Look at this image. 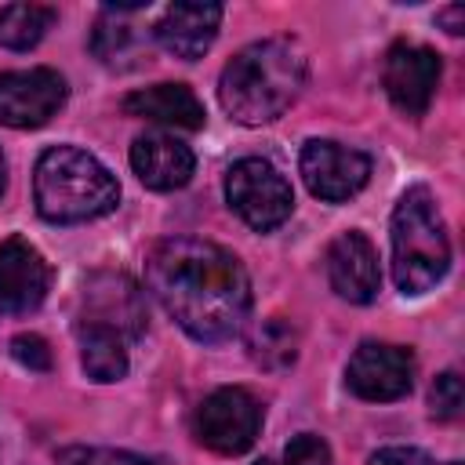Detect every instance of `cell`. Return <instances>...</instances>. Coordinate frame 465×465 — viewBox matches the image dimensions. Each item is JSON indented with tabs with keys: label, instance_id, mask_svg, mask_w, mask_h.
I'll list each match as a JSON object with an SVG mask.
<instances>
[{
	"label": "cell",
	"instance_id": "cb8c5ba5",
	"mask_svg": "<svg viewBox=\"0 0 465 465\" xmlns=\"http://www.w3.org/2000/svg\"><path fill=\"white\" fill-rule=\"evenodd\" d=\"M11 356L29 371H51V349L40 334H15L11 338Z\"/></svg>",
	"mask_w": 465,
	"mask_h": 465
},
{
	"label": "cell",
	"instance_id": "8fae6325",
	"mask_svg": "<svg viewBox=\"0 0 465 465\" xmlns=\"http://www.w3.org/2000/svg\"><path fill=\"white\" fill-rule=\"evenodd\" d=\"M51 287V269L33 243L11 236L0 243V312L25 316L44 305Z\"/></svg>",
	"mask_w": 465,
	"mask_h": 465
},
{
	"label": "cell",
	"instance_id": "277c9868",
	"mask_svg": "<svg viewBox=\"0 0 465 465\" xmlns=\"http://www.w3.org/2000/svg\"><path fill=\"white\" fill-rule=\"evenodd\" d=\"M450 265V240L425 185H411L392 211V280L403 294L432 291Z\"/></svg>",
	"mask_w": 465,
	"mask_h": 465
},
{
	"label": "cell",
	"instance_id": "ac0fdd59",
	"mask_svg": "<svg viewBox=\"0 0 465 465\" xmlns=\"http://www.w3.org/2000/svg\"><path fill=\"white\" fill-rule=\"evenodd\" d=\"M80 363L91 381H120L127 374V338L105 323H76Z\"/></svg>",
	"mask_w": 465,
	"mask_h": 465
},
{
	"label": "cell",
	"instance_id": "30bf717a",
	"mask_svg": "<svg viewBox=\"0 0 465 465\" xmlns=\"http://www.w3.org/2000/svg\"><path fill=\"white\" fill-rule=\"evenodd\" d=\"M440 73H443V62L432 47L392 44L385 54V65H381V84H385L389 102L400 113L421 116L429 109L436 87H440Z\"/></svg>",
	"mask_w": 465,
	"mask_h": 465
},
{
	"label": "cell",
	"instance_id": "ffe728a7",
	"mask_svg": "<svg viewBox=\"0 0 465 465\" xmlns=\"http://www.w3.org/2000/svg\"><path fill=\"white\" fill-rule=\"evenodd\" d=\"M58 11L47 4H7L0 7V44L11 51H29L54 25Z\"/></svg>",
	"mask_w": 465,
	"mask_h": 465
},
{
	"label": "cell",
	"instance_id": "4fadbf2b",
	"mask_svg": "<svg viewBox=\"0 0 465 465\" xmlns=\"http://www.w3.org/2000/svg\"><path fill=\"white\" fill-rule=\"evenodd\" d=\"M327 280H331L334 294L352 302V305L374 302V294L381 287V269H378L374 243L356 229L334 236L331 247H327Z\"/></svg>",
	"mask_w": 465,
	"mask_h": 465
},
{
	"label": "cell",
	"instance_id": "ba28073f",
	"mask_svg": "<svg viewBox=\"0 0 465 465\" xmlns=\"http://www.w3.org/2000/svg\"><path fill=\"white\" fill-rule=\"evenodd\" d=\"M345 385L371 403H389L411 392L414 385V356L403 345L389 341H363L349 367H345Z\"/></svg>",
	"mask_w": 465,
	"mask_h": 465
},
{
	"label": "cell",
	"instance_id": "e0dca14e",
	"mask_svg": "<svg viewBox=\"0 0 465 465\" xmlns=\"http://www.w3.org/2000/svg\"><path fill=\"white\" fill-rule=\"evenodd\" d=\"M124 113L142 116V120H156V124H171V127H185V131H196L207 120L200 98L185 84H153V87L131 91L124 98Z\"/></svg>",
	"mask_w": 465,
	"mask_h": 465
},
{
	"label": "cell",
	"instance_id": "d6986e66",
	"mask_svg": "<svg viewBox=\"0 0 465 465\" xmlns=\"http://www.w3.org/2000/svg\"><path fill=\"white\" fill-rule=\"evenodd\" d=\"M247 352L265 371H287L298 360V331L283 316H265L247 334Z\"/></svg>",
	"mask_w": 465,
	"mask_h": 465
},
{
	"label": "cell",
	"instance_id": "4316f807",
	"mask_svg": "<svg viewBox=\"0 0 465 465\" xmlns=\"http://www.w3.org/2000/svg\"><path fill=\"white\" fill-rule=\"evenodd\" d=\"M4 185H7V163H4V153H0V193H4Z\"/></svg>",
	"mask_w": 465,
	"mask_h": 465
},
{
	"label": "cell",
	"instance_id": "484cf974",
	"mask_svg": "<svg viewBox=\"0 0 465 465\" xmlns=\"http://www.w3.org/2000/svg\"><path fill=\"white\" fill-rule=\"evenodd\" d=\"M436 18L447 25V33H450V36H458V33L465 29V7H461V4H450V7L436 11Z\"/></svg>",
	"mask_w": 465,
	"mask_h": 465
},
{
	"label": "cell",
	"instance_id": "52a82bcc",
	"mask_svg": "<svg viewBox=\"0 0 465 465\" xmlns=\"http://www.w3.org/2000/svg\"><path fill=\"white\" fill-rule=\"evenodd\" d=\"M298 167H302V178H305L309 193L327 200V203H341V200L356 196L371 178L367 153L349 149L341 142H327V138L305 142L302 156H298Z\"/></svg>",
	"mask_w": 465,
	"mask_h": 465
},
{
	"label": "cell",
	"instance_id": "5b68a950",
	"mask_svg": "<svg viewBox=\"0 0 465 465\" xmlns=\"http://www.w3.org/2000/svg\"><path fill=\"white\" fill-rule=\"evenodd\" d=\"M225 200L229 207L258 232H269L291 218L294 193L276 163L262 156H243L225 171Z\"/></svg>",
	"mask_w": 465,
	"mask_h": 465
},
{
	"label": "cell",
	"instance_id": "6da1fadb",
	"mask_svg": "<svg viewBox=\"0 0 465 465\" xmlns=\"http://www.w3.org/2000/svg\"><path fill=\"white\" fill-rule=\"evenodd\" d=\"M145 283L167 316L196 341H232L251 312V280L240 258L211 240H160L145 258Z\"/></svg>",
	"mask_w": 465,
	"mask_h": 465
},
{
	"label": "cell",
	"instance_id": "2e32d148",
	"mask_svg": "<svg viewBox=\"0 0 465 465\" xmlns=\"http://www.w3.org/2000/svg\"><path fill=\"white\" fill-rule=\"evenodd\" d=\"M218 25H222V7L218 4H171L156 18L153 36L167 54L193 62L214 44Z\"/></svg>",
	"mask_w": 465,
	"mask_h": 465
},
{
	"label": "cell",
	"instance_id": "83f0119b",
	"mask_svg": "<svg viewBox=\"0 0 465 465\" xmlns=\"http://www.w3.org/2000/svg\"><path fill=\"white\" fill-rule=\"evenodd\" d=\"M254 465H276V461H269V458H262V461H254Z\"/></svg>",
	"mask_w": 465,
	"mask_h": 465
},
{
	"label": "cell",
	"instance_id": "7a4b0ae2",
	"mask_svg": "<svg viewBox=\"0 0 465 465\" xmlns=\"http://www.w3.org/2000/svg\"><path fill=\"white\" fill-rule=\"evenodd\" d=\"M309 76L305 51L287 36L254 40L229 58L218 80L222 109L247 127L283 116L302 94Z\"/></svg>",
	"mask_w": 465,
	"mask_h": 465
},
{
	"label": "cell",
	"instance_id": "7402d4cb",
	"mask_svg": "<svg viewBox=\"0 0 465 465\" xmlns=\"http://www.w3.org/2000/svg\"><path fill=\"white\" fill-rule=\"evenodd\" d=\"M461 403H465V389H461V378L454 371H443L432 389H429V411L436 421H454L461 414Z\"/></svg>",
	"mask_w": 465,
	"mask_h": 465
},
{
	"label": "cell",
	"instance_id": "603a6c76",
	"mask_svg": "<svg viewBox=\"0 0 465 465\" xmlns=\"http://www.w3.org/2000/svg\"><path fill=\"white\" fill-rule=\"evenodd\" d=\"M283 465H331V447L320 436L302 432L283 447Z\"/></svg>",
	"mask_w": 465,
	"mask_h": 465
},
{
	"label": "cell",
	"instance_id": "7c38bea8",
	"mask_svg": "<svg viewBox=\"0 0 465 465\" xmlns=\"http://www.w3.org/2000/svg\"><path fill=\"white\" fill-rule=\"evenodd\" d=\"M149 7V0L131 4H109L91 33V51L109 69H138L149 62V33L142 29L138 15Z\"/></svg>",
	"mask_w": 465,
	"mask_h": 465
},
{
	"label": "cell",
	"instance_id": "9a60e30c",
	"mask_svg": "<svg viewBox=\"0 0 465 465\" xmlns=\"http://www.w3.org/2000/svg\"><path fill=\"white\" fill-rule=\"evenodd\" d=\"M131 167L138 174V182L145 189H156V193H171V189H182L189 178H193V167H196V156L185 142H178L174 134H163V131H145L134 138L131 145Z\"/></svg>",
	"mask_w": 465,
	"mask_h": 465
},
{
	"label": "cell",
	"instance_id": "44dd1931",
	"mask_svg": "<svg viewBox=\"0 0 465 465\" xmlns=\"http://www.w3.org/2000/svg\"><path fill=\"white\" fill-rule=\"evenodd\" d=\"M54 465H167L163 458H142L116 447H65L54 454Z\"/></svg>",
	"mask_w": 465,
	"mask_h": 465
},
{
	"label": "cell",
	"instance_id": "f1b7e54d",
	"mask_svg": "<svg viewBox=\"0 0 465 465\" xmlns=\"http://www.w3.org/2000/svg\"><path fill=\"white\" fill-rule=\"evenodd\" d=\"M447 465H461V461H447Z\"/></svg>",
	"mask_w": 465,
	"mask_h": 465
},
{
	"label": "cell",
	"instance_id": "3957f363",
	"mask_svg": "<svg viewBox=\"0 0 465 465\" xmlns=\"http://www.w3.org/2000/svg\"><path fill=\"white\" fill-rule=\"evenodd\" d=\"M33 196L40 218L54 225H76L109 214L120 203V182L91 153L76 145H51L36 160Z\"/></svg>",
	"mask_w": 465,
	"mask_h": 465
},
{
	"label": "cell",
	"instance_id": "9c48e42d",
	"mask_svg": "<svg viewBox=\"0 0 465 465\" xmlns=\"http://www.w3.org/2000/svg\"><path fill=\"white\" fill-rule=\"evenodd\" d=\"M65 105V80L47 69H15L0 73V124L29 131L44 127L58 109Z\"/></svg>",
	"mask_w": 465,
	"mask_h": 465
},
{
	"label": "cell",
	"instance_id": "8992f818",
	"mask_svg": "<svg viewBox=\"0 0 465 465\" xmlns=\"http://www.w3.org/2000/svg\"><path fill=\"white\" fill-rule=\"evenodd\" d=\"M262 429V403L240 389V385H225L214 389L193 418V432L203 447L218 450V454H243Z\"/></svg>",
	"mask_w": 465,
	"mask_h": 465
},
{
	"label": "cell",
	"instance_id": "5bb4252c",
	"mask_svg": "<svg viewBox=\"0 0 465 465\" xmlns=\"http://www.w3.org/2000/svg\"><path fill=\"white\" fill-rule=\"evenodd\" d=\"M84 320L87 323H105L120 331L124 338H138L145 331V302L142 291L120 276V272H98L84 283Z\"/></svg>",
	"mask_w": 465,
	"mask_h": 465
},
{
	"label": "cell",
	"instance_id": "d4e9b609",
	"mask_svg": "<svg viewBox=\"0 0 465 465\" xmlns=\"http://www.w3.org/2000/svg\"><path fill=\"white\" fill-rule=\"evenodd\" d=\"M371 465H436V461L418 447H381L371 454Z\"/></svg>",
	"mask_w": 465,
	"mask_h": 465
}]
</instances>
